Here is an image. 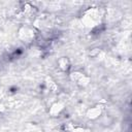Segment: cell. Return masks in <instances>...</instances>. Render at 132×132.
Masks as SVG:
<instances>
[{
  "label": "cell",
  "mask_w": 132,
  "mask_h": 132,
  "mask_svg": "<svg viewBox=\"0 0 132 132\" xmlns=\"http://www.w3.org/2000/svg\"><path fill=\"white\" fill-rule=\"evenodd\" d=\"M64 110V104L61 101H56L55 103H53L51 105V109H50V113L53 117H58L62 111Z\"/></svg>",
  "instance_id": "obj_6"
},
{
  "label": "cell",
  "mask_w": 132,
  "mask_h": 132,
  "mask_svg": "<svg viewBox=\"0 0 132 132\" xmlns=\"http://www.w3.org/2000/svg\"><path fill=\"white\" fill-rule=\"evenodd\" d=\"M99 53H100V48H99V47H95V48H92V50H91L90 56H91V57H96Z\"/></svg>",
  "instance_id": "obj_7"
},
{
  "label": "cell",
  "mask_w": 132,
  "mask_h": 132,
  "mask_svg": "<svg viewBox=\"0 0 132 132\" xmlns=\"http://www.w3.org/2000/svg\"><path fill=\"white\" fill-rule=\"evenodd\" d=\"M19 37L23 42L30 43L33 40H35L36 33L33 28H31L29 26H23L19 30Z\"/></svg>",
  "instance_id": "obj_2"
},
{
  "label": "cell",
  "mask_w": 132,
  "mask_h": 132,
  "mask_svg": "<svg viewBox=\"0 0 132 132\" xmlns=\"http://www.w3.org/2000/svg\"><path fill=\"white\" fill-rule=\"evenodd\" d=\"M102 14L100 12V9L97 7H91L85 10L84 14L81 15V22H84L85 26L87 27H97L101 21Z\"/></svg>",
  "instance_id": "obj_1"
},
{
  "label": "cell",
  "mask_w": 132,
  "mask_h": 132,
  "mask_svg": "<svg viewBox=\"0 0 132 132\" xmlns=\"http://www.w3.org/2000/svg\"><path fill=\"white\" fill-rule=\"evenodd\" d=\"M69 76H70V79L80 88H85V87L89 86V84L91 81L90 77L87 74H85V73H82L80 71H77V70L76 71H72Z\"/></svg>",
  "instance_id": "obj_3"
},
{
  "label": "cell",
  "mask_w": 132,
  "mask_h": 132,
  "mask_svg": "<svg viewBox=\"0 0 132 132\" xmlns=\"http://www.w3.org/2000/svg\"><path fill=\"white\" fill-rule=\"evenodd\" d=\"M57 66H58V68H59L62 72H66V71L69 70V68H70V66H71V63H70V60H69L67 57L63 56V57H60V58L58 59V61H57Z\"/></svg>",
  "instance_id": "obj_5"
},
{
  "label": "cell",
  "mask_w": 132,
  "mask_h": 132,
  "mask_svg": "<svg viewBox=\"0 0 132 132\" xmlns=\"http://www.w3.org/2000/svg\"><path fill=\"white\" fill-rule=\"evenodd\" d=\"M102 114H103V107L101 105H95L87 110V117L90 120H99V118Z\"/></svg>",
  "instance_id": "obj_4"
}]
</instances>
